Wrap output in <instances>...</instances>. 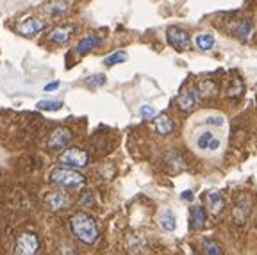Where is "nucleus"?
Masks as SVG:
<instances>
[{"instance_id": "obj_1", "label": "nucleus", "mask_w": 257, "mask_h": 255, "mask_svg": "<svg viewBox=\"0 0 257 255\" xmlns=\"http://www.w3.org/2000/svg\"><path fill=\"white\" fill-rule=\"evenodd\" d=\"M70 228H72L73 235L77 239L82 241L86 244H93L98 237V227L96 221L88 214V212H75L70 218Z\"/></svg>"}, {"instance_id": "obj_2", "label": "nucleus", "mask_w": 257, "mask_h": 255, "mask_svg": "<svg viewBox=\"0 0 257 255\" xmlns=\"http://www.w3.org/2000/svg\"><path fill=\"white\" fill-rule=\"evenodd\" d=\"M48 179H50L52 184H56V186L68 188V189L80 188V186L86 184V177L82 173L75 172V170H66V168H56V170H52Z\"/></svg>"}, {"instance_id": "obj_3", "label": "nucleus", "mask_w": 257, "mask_h": 255, "mask_svg": "<svg viewBox=\"0 0 257 255\" xmlns=\"http://www.w3.org/2000/svg\"><path fill=\"white\" fill-rule=\"evenodd\" d=\"M89 161H91L89 152L82 150V148H77V147L66 148L59 156V163L66 164V166H70V168H84L89 164Z\"/></svg>"}, {"instance_id": "obj_4", "label": "nucleus", "mask_w": 257, "mask_h": 255, "mask_svg": "<svg viewBox=\"0 0 257 255\" xmlns=\"http://www.w3.org/2000/svg\"><path fill=\"white\" fill-rule=\"evenodd\" d=\"M38 250H40V237L32 232H25L16 241L15 255H36Z\"/></svg>"}, {"instance_id": "obj_5", "label": "nucleus", "mask_w": 257, "mask_h": 255, "mask_svg": "<svg viewBox=\"0 0 257 255\" xmlns=\"http://www.w3.org/2000/svg\"><path fill=\"white\" fill-rule=\"evenodd\" d=\"M166 40L168 43L172 45L175 50L179 52H184L191 47V38L189 34L184 31V29H179V27H168L166 29Z\"/></svg>"}, {"instance_id": "obj_6", "label": "nucleus", "mask_w": 257, "mask_h": 255, "mask_svg": "<svg viewBox=\"0 0 257 255\" xmlns=\"http://www.w3.org/2000/svg\"><path fill=\"white\" fill-rule=\"evenodd\" d=\"M70 141H72V131L66 127H57L56 131H52V134L48 136L47 147L48 150L57 152L68 147Z\"/></svg>"}, {"instance_id": "obj_7", "label": "nucleus", "mask_w": 257, "mask_h": 255, "mask_svg": "<svg viewBox=\"0 0 257 255\" xmlns=\"http://www.w3.org/2000/svg\"><path fill=\"white\" fill-rule=\"evenodd\" d=\"M73 34H75V25L73 24H61V25H56L54 29H50L47 40L52 41V43L63 45V43H68V41L72 40Z\"/></svg>"}, {"instance_id": "obj_8", "label": "nucleus", "mask_w": 257, "mask_h": 255, "mask_svg": "<svg viewBox=\"0 0 257 255\" xmlns=\"http://www.w3.org/2000/svg\"><path fill=\"white\" fill-rule=\"evenodd\" d=\"M250 211H252V198L248 195H241L239 198L236 200L232 209V218L237 225H243L248 218Z\"/></svg>"}, {"instance_id": "obj_9", "label": "nucleus", "mask_w": 257, "mask_h": 255, "mask_svg": "<svg viewBox=\"0 0 257 255\" xmlns=\"http://www.w3.org/2000/svg\"><path fill=\"white\" fill-rule=\"evenodd\" d=\"M43 29H45V20H41V18H38V16H31V18H27V20H24L20 25H18V32L25 38L36 36V34H40Z\"/></svg>"}, {"instance_id": "obj_10", "label": "nucleus", "mask_w": 257, "mask_h": 255, "mask_svg": "<svg viewBox=\"0 0 257 255\" xmlns=\"http://www.w3.org/2000/svg\"><path fill=\"white\" fill-rule=\"evenodd\" d=\"M197 95L204 100H211L216 98L218 93H220V86L214 79H202L197 82V88H195Z\"/></svg>"}, {"instance_id": "obj_11", "label": "nucleus", "mask_w": 257, "mask_h": 255, "mask_svg": "<svg viewBox=\"0 0 257 255\" xmlns=\"http://www.w3.org/2000/svg\"><path fill=\"white\" fill-rule=\"evenodd\" d=\"M175 104L182 112L191 111V109L197 105V91H195L193 88L182 89V91L179 93V96L175 98Z\"/></svg>"}, {"instance_id": "obj_12", "label": "nucleus", "mask_w": 257, "mask_h": 255, "mask_svg": "<svg viewBox=\"0 0 257 255\" xmlns=\"http://www.w3.org/2000/svg\"><path fill=\"white\" fill-rule=\"evenodd\" d=\"M43 203L48 211L57 212V211H63L64 207H68V198H66V195H63V193H48V195L45 196Z\"/></svg>"}, {"instance_id": "obj_13", "label": "nucleus", "mask_w": 257, "mask_h": 255, "mask_svg": "<svg viewBox=\"0 0 257 255\" xmlns=\"http://www.w3.org/2000/svg\"><path fill=\"white\" fill-rule=\"evenodd\" d=\"M230 34L232 36H236L237 40H246L250 34V31H252V22L248 20V18H239V20L236 22H230Z\"/></svg>"}, {"instance_id": "obj_14", "label": "nucleus", "mask_w": 257, "mask_h": 255, "mask_svg": "<svg viewBox=\"0 0 257 255\" xmlns=\"http://www.w3.org/2000/svg\"><path fill=\"white\" fill-rule=\"evenodd\" d=\"M220 145H221L220 138H216L213 132H209V131L202 132V134L198 136V140H197V147L200 148V150H204V152L218 150V148H220Z\"/></svg>"}, {"instance_id": "obj_15", "label": "nucleus", "mask_w": 257, "mask_h": 255, "mask_svg": "<svg viewBox=\"0 0 257 255\" xmlns=\"http://www.w3.org/2000/svg\"><path fill=\"white\" fill-rule=\"evenodd\" d=\"M205 209L213 216H218L225 209V200L218 191H211L205 196Z\"/></svg>"}, {"instance_id": "obj_16", "label": "nucleus", "mask_w": 257, "mask_h": 255, "mask_svg": "<svg viewBox=\"0 0 257 255\" xmlns=\"http://www.w3.org/2000/svg\"><path fill=\"white\" fill-rule=\"evenodd\" d=\"M205 219H207V216H205V209L202 205H191L189 207V227L193 230H198V228L204 227Z\"/></svg>"}, {"instance_id": "obj_17", "label": "nucleus", "mask_w": 257, "mask_h": 255, "mask_svg": "<svg viewBox=\"0 0 257 255\" xmlns=\"http://www.w3.org/2000/svg\"><path fill=\"white\" fill-rule=\"evenodd\" d=\"M154 127H156L157 134L168 136L175 131V121H173L166 112H161V114L156 118V121H154Z\"/></svg>"}, {"instance_id": "obj_18", "label": "nucleus", "mask_w": 257, "mask_h": 255, "mask_svg": "<svg viewBox=\"0 0 257 255\" xmlns=\"http://www.w3.org/2000/svg\"><path fill=\"white\" fill-rule=\"evenodd\" d=\"M100 45V36H96V34H89V36L82 38V40L77 43L75 47V52L79 56H86L88 52H91L93 48H96Z\"/></svg>"}, {"instance_id": "obj_19", "label": "nucleus", "mask_w": 257, "mask_h": 255, "mask_svg": "<svg viewBox=\"0 0 257 255\" xmlns=\"http://www.w3.org/2000/svg\"><path fill=\"white\" fill-rule=\"evenodd\" d=\"M166 170H168L170 173H179L182 172L186 168V163L184 159H182V156L179 154V152H168V156H166V163H165Z\"/></svg>"}, {"instance_id": "obj_20", "label": "nucleus", "mask_w": 257, "mask_h": 255, "mask_svg": "<svg viewBox=\"0 0 257 255\" xmlns=\"http://www.w3.org/2000/svg\"><path fill=\"white\" fill-rule=\"evenodd\" d=\"M245 93V84L239 77H234L227 82V98H230L232 102H237V100L243 96Z\"/></svg>"}, {"instance_id": "obj_21", "label": "nucleus", "mask_w": 257, "mask_h": 255, "mask_svg": "<svg viewBox=\"0 0 257 255\" xmlns=\"http://www.w3.org/2000/svg\"><path fill=\"white\" fill-rule=\"evenodd\" d=\"M70 2H64V0H59V2H47V4L43 6L45 13L50 16H59L63 15V13H66L70 9Z\"/></svg>"}, {"instance_id": "obj_22", "label": "nucleus", "mask_w": 257, "mask_h": 255, "mask_svg": "<svg viewBox=\"0 0 257 255\" xmlns=\"http://www.w3.org/2000/svg\"><path fill=\"white\" fill-rule=\"evenodd\" d=\"M159 225L163 230L172 232L175 228V214H173L170 209H165V211L159 214Z\"/></svg>"}, {"instance_id": "obj_23", "label": "nucleus", "mask_w": 257, "mask_h": 255, "mask_svg": "<svg viewBox=\"0 0 257 255\" xmlns=\"http://www.w3.org/2000/svg\"><path fill=\"white\" fill-rule=\"evenodd\" d=\"M195 45H197L200 50H211L214 47V36L213 34H207V32H202L195 38Z\"/></svg>"}, {"instance_id": "obj_24", "label": "nucleus", "mask_w": 257, "mask_h": 255, "mask_svg": "<svg viewBox=\"0 0 257 255\" xmlns=\"http://www.w3.org/2000/svg\"><path fill=\"white\" fill-rule=\"evenodd\" d=\"M202 248H204L205 255H221V246L218 244V241L211 239V237H205L204 243H202Z\"/></svg>"}, {"instance_id": "obj_25", "label": "nucleus", "mask_w": 257, "mask_h": 255, "mask_svg": "<svg viewBox=\"0 0 257 255\" xmlns=\"http://www.w3.org/2000/svg\"><path fill=\"white\" fill-rule=\"evenodd\" d=\"M63 107V102L61 100H41L36 104L38 111H57V109Z\"/></svg>"}, {"instance_id": "obj_26", "label": "nucleus", "mask_w": 257, "mask_h": 255, "mask_svg": "<svg viewBox=\"0 0 257 255\" xmlns=\"http://www.w3.org/2000/svg\"><path fill=\"white\" fill-rule=\"evenodd\" d=\"M127 61V52L125 50H116V52H112L111 56H107L104 59L105 66H112V64H120Z\"/></svg>"}, {"instance_id": "obj_27", "label": "nucleus", "mask_w": 257, "mask_h": 255, "mask_svg": "<svg viewBox=\"0 0 257 255\" xmlns=\"http://www.w3.org/2000/svg\"><path fill=\"white\" fill-rule=\"evenodd\" d=\"M140 112H141V116H143L145 120H150V118H156V116H157V111L152 107V105H141Z\"/></svg>"}, {"instance_id": "obj_28", "label": "nucleus", "mask_w": 257, "mask_h": 255, "mask_svg": "<svg viewBox=\"0 0 257 255\" xmlns=\"http://www.w3.org/2000/svg\"><path fill=\"white\" fill-rule=\"evenodd\" d=\"M104 82H105V75H102V73H96V75H91L86 79L88 86H102Z\"/></svg>"}, {"instance_id": "obj_29", "label": "nucleus", "mask_w": 257, "mask_h": 255, "mask_svg": "<svg viewBox=\"0 0 257 255\" xmlns=\"http://www.w3.org/2000/svg\"><path fill=\"white\" fill-rule=\"evenodd\" d=\"M79 202H80V205H93V202H95V200H93L91 193H82Z\"/></svg>"}, {"instance_id": "obj_30", "label": "nucleus", "mask_w": 257, "mask_h": 255, "mask_svg": "<svg viewBox=\"0 0 257 255\" xmlns=\"http://www.w3.org/2000/svg\"><path fill=\"white\" fill-rule=\"evenodd\" d=\"M61 88V82L59 80H54V82H50V84H47V86H45V91L47 93H50V91H56V89H59Z\"/></svg>"}, {"instance_id": "obj_31", "label": "nucleus", "mask_w": 257, "mask_h": 255, "mask_svg": "<svg viewBox=\"0 0 257 255\" xmlns=\"http://www.w3.org/2000/svg\"><path fill=\"white\" fill-rule=\"evenodd\" d=\"M207 123L221 125V123H223V118H221V116H211V118H207Z\"/></svg>"}, {"instance_id": "obj_32", "label": "nucleus", "mask_w": 257, "mask_h": 255, "mask_svg": "<svg viewBox=\"0 0 257 255\" xmlns=\"http://www.w3.org/2000/svg\"><path fill=\"white\" fill-rule=\"evenodd\" d=\"M181 196H182V200H186V202H193V198H195V193H193V191H184Z\"/></svg>"}]
</instances>
